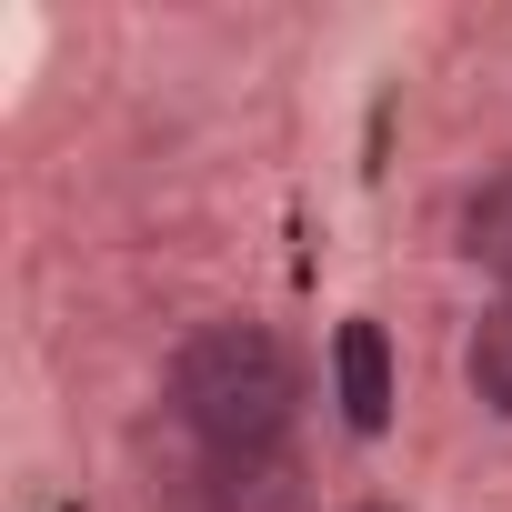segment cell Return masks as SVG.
<instances>
[{
	"instance_id": "cell-1",
	"label": "cell",
	"mask_w": 512,
	"mask_h": 512,
	"mask_svg": "<svg viewBox=\"0 0 512 512\" xmlns=\"http://www.w3.org/2000/svg\"><path fill=\"white\" fill-rule=\"evenodd\" d=\"M302 372L282 352V332L262 322H201L171 352V422L211 452V462H282Z\"/></svg>"
},
{
	"instance_id": "cell-2",
	"label": "cell",
	"mask_w": 512,
	"mask_h": 512,
	"mask_svg": "<svg viewBox=\"0 0 512 512\" xmlns=\"http://www.w3.org/2000/svg\"><path fill=\"white\" fill-rule=\"evenodd\" d=\"M342 422H352V432H382V422H392V352H382V322H342Z\"/></svg>"
},
{
	"instance_id": "cell-3",
	"label": "cell",
	"mask_w": 512,
	"mask_h": 512,
	"mask_svg": "<svg viewBox=\"0 0 512 512\" xmlns=\"http://www.w3.org/2000/svg\"><path fill=\"white\" fill-rule=\"evenodd\" d=\"M462 251H472L492 282H512V171H492V181L462 201Z\"/></svg>"
},
{
	"instance_id": "cell-4",
	"label": "cell",
	"mask_w": 512,
	"mask_h": 512,
	"mask_svg": "<svg viewBox=\"0 0 512 512\" xmlns=\"http://www.w3.org/2000/svg\"><path fill=\"white\" fill-rule=\"evenodd\" d=\"M472 392L512 422V302H502V312H482V332H472Z\"/></svg>"
}]
</instances>
